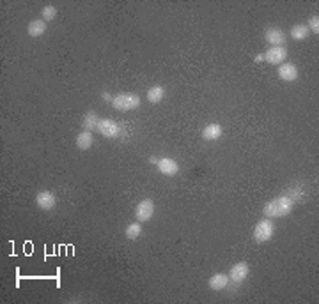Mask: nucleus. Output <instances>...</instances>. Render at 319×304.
<instances>
[{
  "label": "nucleus",
  "instance_id": "nucleus-1",
  "mask_svg": "<svg viewBox=\"0 0 319 304\" xmlns=\"http://www.w3.org/2000/svg\"><path fill=\"white\" fill-rule=\"evenodd\" d=\"M293 207H295V200L289 195H282L273 198L271 202H268L264 205V209H263V214H264V218H270V220H273V218H284L293 211Z\"/></svg>",
  "mask_w": 319,
  "mask_h": 304
},
{
  "label": "nucleus",
  "instance_id": "nucleus-2",
  "mask_svg": "<svg viewBox=\"0 0 319 304\" xmlns=\"http://www.w3.org/2000/svg\"><path fill=\"white\" fill-rule=\"evenodd\" d=\"M112 106L121 112H130L140 106V98L133 92H121L112 99Z\"/></svg>",
  "mask_w": 319,
  "mask_h": 304
},
{
  "label": "nucleus",
  "instance_id": "nucleus-3",
  "mask_svg": "<svg viewBox=\"0 0 319 304\" xmlns=\"http://www.w3.org/2000/svg\"><path fill=\"white\" fill-rule=\"evenodd\" d=\"M275 234V225H273V221L270 218H264V220H261L254 228V240L255 242H268V240L273 237Z\"/></svg>",
  "mask_w": 319,
  "mask_h": 304
},
{
  "label": "nucleus",
  "instance_id": "nucleus-4",
  "mask_svg": "<svg viewBox=\"0 0 319 304\" xmlns=\"http://www.w3.org/2000/svg\"><path fill=\"white\" fill-rule=\"evenodd\" d=\"M154 214V202L146 198V200L138 202V205L135 207V218L138 223H148Z\"/></svg>",
  "mask_w": 319,
  "mask_h": 304
},
{
  "label": "nucleus",
  "instance_id": "nucleus-5",
  "mask_svg": "<svg viewBox=\"0 0 319 304\" xmlns=\"http://www.w3.org/2000/svg\"><path fill=\"white\" fill-rule=\"evenodd\" d=\"M264 60L268 64H273V66H280L284 64L285 59H287V50L284 46H271L264 51Z\"/></svg>",
  "mask_w": 319,
  "mask_h": 304
},
{
  "label": "nucleus",
  "instance_id": "nucleus-6",
  "mask_svg": "<svg viewBox=\"0 0 319 304\" xmlns=\"http://www.w3.org/2000/svg\"><path fill=\"white\" fill-rule=\"evenodd\" d=\"M98 131L105 138H117L121 135V126L115 120H112V118H99Z\"/></svg>",
  "mask_w": 319,
  "mask_h": 304
},
{
  "label": "nucleus",
  "instance_id": "nucleus-7",
  "mask_svg": "<svg viewBox=\"0 0 319 304\" xmlns=\"http://www.w3.org/2000/svg\"><path fill=\"white\" fill-rule=\"evenodd\" d=\"M264 39L271 44V46H284V43L287 41L285 37V32L279 27H270V29L264 32Z\"/></svg>",
  "mask_w": 319,
  "mask_h": 304
},
{
  "label": "nucleus",
  "instance_id": "nucleus-8",
  "mask_svg": "<svg viewBox=\"0 0 319 304\" xmlns=\"http://www.w3.org/2000/svg\"><path fill=\"white\" fill-rule=\"evenodd\" d=\"M277 74H279V78L284 80V82H295V80L298 78V68H296L295 64H291V62H284V64L279 66Z\"/></svg>",
  "mask_w": 319,
  "mask_h": 304
},
{
  "label": "nucleus",
  "instance_id": "nucleus-9",
  "mask_svg": "<svg viewBox=\"0 0 319 304\" xmlns=\"http://www.w3.org/2000/svg\"><path fill=\"white\" fill-rule=\"evenodd\" d=\"M246 276H248V264L246 262H240V264L232 265L231 272H229V280L232 283H241V281L246 280Z\"/></svg>",
  "mask_w": 319,
  "mask_h": 304
},
{
  "label": "nucleus",
  "instance_id": "nucleus-10",
  "mask_svg": "<svg viewBox=\"0 0 319 304\" xmlns=\"http://www.w3.org/2000/svg\"><path fill=\"white\" fill-rule=\"evenodd\" d=\"M36 203L43 211H52L55 207V195L52 191H39L36 195Z\"/></svg>",
  "mask_w": 319,
  "mask_h": 304
},
{
  "label": "nucleus",
  "instance_id": "nucleus-11",
  "mask_svg": "<svg viewBox=\"0 0 319 304\" xmlns=\"http://www.w3.org/2000/svg\"><path fill=\"white\" fill-rule=\"evenodd\" d=\"M158 170H160V173H163V175H176L177 172H179V165H177L172 157H162L160 161H158Z\"/></svg>",
  "mask_w": 319,
  "mask_h": 304
},
{
  "label": "nucleus",
  "instance_id": "nucleus-12",
  "mask_svg": "<svg viewBox=\"0 0 319 304\" xmlns=\"http://www.w3.org/2000/svg\"><path fill=\"white\" fill-rule=\"evenodd\" d=\"M220 136H222L220 124H207L206 128L202 129V140H206V142H215Z\"/></svg>",
  "mask_w": 319,
  "mask_h": 304
},
{
  "label": "nucleus",
  "instance_id": "nucleus-13",
  "mask_svg": "<svg viewBox=\"0 0 319 304\" xmlns=\"http://www.w3.org/2000/svg\"><path fill=\"white\" fill-rule=\"evenodd\" d=\"M46 29H48V25H46V21L41 18V20L30 21L29 27H27V32H29L30 37H41V35L46 32Z\"/></svg>",
  "mask_w": 319,
  "mask_h": 304
},
{
  "label": "nucleus",
  "instance_id": "nucleus-14",
  "mask_svg": "<svg viewBox=\"0 0 319 304\" xmlns=\"http://www.w3.org/2000/svg\"><path fill=\"white\" fill-rule=\"evenodd\" d=\"M227 285H229V276L227 274H215L209 278V288L215 290V292L225 290Z\"/></svg>",
  "mask_w": 319,
  "mask_h": 304
},
{
  "label": "nucleus",
  "instance_id": "nucleus-15",
  "mask_svg": "<svg viewBox=\"0 0 319 304\" xmlns=\"http://www.w3.org/2000/svg\"><path fill=\"white\" fill-rule=\"evenodd\" d=\"M93 142L94 138L93 135H91V131H82L76 136V147L80 149V151H89V149L93 147Z\"/></svg>",
  "mask_w": 319,
  "mask_h": 304
},
{
  "label": "nucleus",
  "instance_id": "nucleus-16",
  "mask_svg": "<svg viewBox=\"0 0 319 304\" xmlns=\"http://www.w3.org/2000/svg\"><path fill=\"white\" fill-rule=\"evenodd\" d=\"M309 27L307 25H303V23H298V25H295L293 29H291V32H289V35L293 37L295 41H303V39H307V35H309Z\"/></svg>",
  "mask_w": 319,
  "mask_h": 304
},
{
  "label": "nucleus",
  "instance_id": "nucleus-17",
  "mask_svg": "<svg viewBox=\"0 0 319 304\" xmlns=\"http://www.w3.org/2000/svg\"><path fill=\"white\" fill-rule=\"evenodd\" d=\"M148 101L149 103H160L163 98H165V88L160 87V85H154V87H151L148 90Z\"/></svg>",
  "mask_w": 319,
  "mask_h": 304
},
{
  "label": "nucleus",
  "instance_id": "nucleus-18",
  "mask_svg": "<svg viewBox=\"0 0 319 304\" xmlns=\"http://www.w3.org/2000/svg\"><path fill=\"white\" fill-rule=\"evenodd\" d=\"M98 122H99L98 115L94 112H89L84 117V120H82V128H84V131H93V129H98Z\"/></svg>",
  "mask_w": 319,
  "mask_h": 304
},
{
  "label": "nucleus",
  "instance_id": "nucleus-19",
  "mask_svg": "<svg viewBox=\"0 0 319 304\" xmlns=\"http://www.w3.org/2000/svg\"><path fill=\"white\" fill-rule=\"evenodd\" d=\"M126 239L130 240H137L138 237H140V234H142V225L140 223H130V225L126 226Z\"/></svg>",
  "mask_w": 319,
  "mask_h": 304
},
{
  "label": "nucleus",
  "instance_id": "nucleus-20",
  "mask_svg": "<svg viewBox=\"0 0 319 304\" xmlns=\"http://www.w3.org/2000/svg\"><path fill=\"white\" fill-rule=\"evenodd\" d=\"M57 18V9H55V5H44L43 7V20L48 23V21L55 20Z\"/></svg>",
  "mask_w": 319,
  "mask_h": 304
},
{
  "label": "nucleus",
  "instance_id": "nucleus-21",
  "mask_svg": "<svg viewBox=\"0 0 319 304\" xmlns=\"http://www.w3.org/2000/svg\"><path fill=\"white\" fill-rule=\"evenodd\" d=\"M309 30H312L316 35L319 34V16L318 15H314V16H310V20H309Z\"/></svg>",
  "mask_w": 319,
  "mask_h": 304
},
{
  "label": "nucleus",
  "instance_id": "nucleus-22",
  "mask_svg": "<svg viewBox=\"0 0 319 304\" xmlns=\"http://www.w3.org/2000/svg\"><path fill=\"white\" fill-rule=\"evenodd\" d=\"M158 161H160V159H156V157H154V156L149 157V163H152V165H158Z\"/></svg>",
  "mask_w": 319,
  "mask_h": 304
},
{
  "label": "nucleus",
  "instance_id": "nucleus-23",
  "mask_svg": "<svg viewBox=\"0 0 319 304\" xmlns=\"http://www.w3.org/2000/svg\"><path fill=\"white\" fill-rule=\"evenodd\" d=\"M261 60H264V57H263V55H257V57H255V62H261Z\"/></svg>",
  "mask_w": 319,
  "mask_h": 304
}]
</instances>
